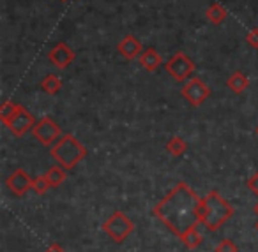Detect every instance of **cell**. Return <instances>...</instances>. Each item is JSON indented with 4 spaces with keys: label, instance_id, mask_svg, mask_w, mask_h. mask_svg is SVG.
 <instances>
[{
    "label": "cell",
    "instance_id": "27",
    "mask_svg": "<svg viewBox=\"0 0 258 252\" xmlns=\"http://www.w3.org/2000/svg\"><path fill=\"white\" fill-rule=\"evenodd\" d=\"M60 2H68V0H60Z\"/></svg>",
    "mask_w": 258,
    "mask_h": 252
},
{
    "label": "cell",
    "instance_id": "11",
    "mask_svg": "<svg viewBox=\"0 0 258 252\" xmlns=\"http://www.w3.org/2000/svg\"><path fill=\"white\" fill-rule=\"evenodd\" d=\"M117 50L125 60H133V58H138L142 55V43L135 36H125L117 44Z\"/></svg>",
    "mask_w": 258,
    "mask_h": 252
},
{
    "label": "cell",
    "instance_id": "5",
    "mask_svg": "<svg viewBox=\"0 0 258 252\" xmlns=\"http://www.w3.org/2000/svg\"><path fill=\"white\" fill-rule=\"evenodd\" d=\"M165 69L175 81H186V79L193 78L195 74V62L187 57L182 51H177L175 55L168 58L165 62Z\"/></svg>",
    "mask_w": 258,
    "mask_h": 252
},
{
    "label": "cell",
    "instance_id": "1",
    "mask_svg": "<svg viewBox=\"0 0 258 252\" xmlns=\"http://www.w3.org/2000/svg\"><path fill=\"white\" fill-rule=\"evenodd\" d=\"M200 201L202 198H198V194L186 182H179L154 206L152 213L175 236L180 238L191 227L200 226Z\"/></svg>",
    "mask_w": 258,
    "mask_h": 252
},
{
    "label": "cell",
    "instance_id": "4",
    "mask_svg": "<svg viewBox=\"0 0 258 252\" xmlns=\"http://www.w3.org/2000/svg\"><path fill=\"white\" fill-rule=\"evenodd\" d=\"M101 229H103L113 241L122 243V241L135 231V222L129 219L124 212L117 210V212H113L106 220H104Z\"/></svg>",
    "mask_w": 258,
    "mask_h": 252
},
{
    "label": "cell",
    "instance_id": "20",
    "mask_svg": "<svg viewBox=\"0 0 258 252\" xmlns=\"http://www.w3.org/2000/svg\"><path fill=\"white\" fill-rule=\"evenodd\" d=\"M51 187V184L48 182L46 175H39V177L34 178V184H32V189L36 191V194H46L48 189Z\"/></svg>",
    "mask_w": 258,
    "mask_h": 252
},
{
    "label": "cell",
    "instance_id": "24",
    "mask_svg": "<svg viewBox=\"0 0 258 252\" xmlns=\"http://www.w3.org/2000/svg\"><path fill=\"white\" fill-rule=\"evenodd\" d=\"M46 252H66L64 247H62L60 243H57V241H53V243H50L46 247Z\"/></svg>",
    "mask_w": 258,
    "mask_h": 252
},
{
    "label": "cell",
    "instance_id": "17",
    "mask_svg": "<svg viewBox=\"0 0 258 252\" xmlns=\"http://www.w3.org/2000/svg\"><path fill=\"white\" fill-rule=\"evenodd\" d=\"M187 150V143L184 141L180 136H172L170 138V141L166 143V152L170 153V155L173 157H180L184 155V152Z\"/></svg>",
    "mask_w": 258,
    "mask_h": 252
},
{
    "label": "cell",
    "instance_id": "8",
    "mask_svg": "<svg viewBox=\"0 0 258 252\" xmlns=\"http://www.w3.org/2000/svg\"><path fill=\"white\" fill-rule=\"evenodd\" d=\"M6 125H8L9 131H11L13 134L18 136V138H22L25 132H29L34 129V125H36V118H34L32 113H29L27 108L22 106L18 113H16Z\"/></svg>",
    "mask_w": 258,
    "mask_h": 252
},
{
    "label": "cell",
    "instance_id": "26",
    "mask_svg": "<svg viewBox=\"0 0 258 252\" xmlns=\"http://www.w3.org/2000/svg\"><path fill=\"white\" fill-rule=\"evenodd\" d=\"M254 226H256V229H258V222H256V224H254Z\"/></svg>",
    "mask_w": 258,
    "mask_h": 252
},
{
    "label": "cell",
    "instance_id": "7",
    "mask_svg": "<svg viewBox=\"0 0 258 252\" xmlns=\"http://www.w3.org/2000/svg\"><path fill=\"white\" fill-rule=\"evenodd\" d=\"M180 96H182L191 106L198 108L211 97V89L205 85L204 79L195 78L193 76V78H189L184 83V87L180 89Z\"/></svg>",
    "mask_w": 258,
    "mask_h": 252
},
{
    "label": "cell",
    "instance_id": "18",
    "mask_svg": "<svg viewBox=\"0 0 258 252\" xmlns=\"http://www.w3.org/2000/svg\"><path fill=\"white\" fill-rule=\"evenodd\" d=\"M205 16H207L209 22L214 23V25H221V23L226 20V11L219 4H212L211 8L207 9Z\"/></svg>",
    "mask_w": 258,
    "mask_h": 252
},
{
    "label": "cell",
    "instance_id": "10",
    "mask_svg": "<svg viewBox=\"0 0 258 252\" xmlns=\"http://www.w3.org/2000/svg\"><path fill=\"white\" fill-rule=\"evenodd\" d=\"M75 51L68 46L66 43H57L50 51H48V60L55 65L57 69H66L68 65L73 64L75 60Z\"/></svg>",
    "mask_w": 258,
    "mask_h": 252
},
{
    "label": "cell",
    "instance_id": "3",
    "mask_svg": "<svg viewBox=\"0 0 258 252\" xmlns=\"http://www.w3.org/2000/svg\"><path fill=\"white\" fill-rule=\"evenodd\" d=\"M50 155L66 170H73L87 157V148L73 134H64L53 146H50Z\"/></svg>",
    "mask_w": 258,
    "mask_h": 252
},
{
    "label": "cell",
    "instance_id": "12",
    "mask_svg": "<svg viewBox=\"0 0 258 252\" xmlns=\"http://www.w3.org/2000/svg\"><path fill=\"white\" fill-rule=\"evenodd\" d=\"M138 62L147 72H154L163 65V57L154 48H147V50L142 51V55L138 57Z\"/></svg>",
    "mask_w": 258,
    "mask_h": 252
},
{
    "label": "cell",
    "instance_id": "23",
    "mask_svg": "<svg viewBox=\"0 0 258 252\" xmlns=\"http://www.w3.org/2000/svg\"><path fill=\"white\" fill-rule=\"evenodd\" d=\"M247 189H249L253 194L258 196V171H254V173L247 178Z\"/></svg>",
    "mask_w": 258,
    "mask_h": 252
},
{
    "label": "cell",
    "instance_id": "28",
    "mask_svg": "<svg viewBox=\"0 0 258 252\" xmlns=\"http://www.w3.org/2000/svg\"><path fill=\"white\" fill-rule=\"evenodd\" d=\"M256 136H258V127H256Z\"/></svg>",
    "mask_w": 258,
    "mask_h": 252
},
{
    "label": "cell",
    "instance_id": "13",
    "mask_svg": "<svg viewBox=\"0 0 258 252\" xmlns=\"http://www.w3.org/2000/svg\"><path fill=\"white\" fill-rule=\"evenodd\" d=\"M226 85H228V89L232 90L233 94H242L244 90H247V87H249V78H247L244 72L235 71L230 74Z\"/></svg>",
    "mask_w": 258,
    "mask_h": 252
},
{
    "label": "cell",
    "instance_id": "6",
    "mask_svg": "<svg viewBox=\"0 0 258 252\" xmlns=\"http://www.w3.org/2000/svg\"><path fill=\"white\" fill-rule=\"evenodd\" d=\"M32 134L43 146H53L62 138V131L58 124L51 120L50 117H43L41 120H37L32 129Z\"/></svg>",
    "mask_w": 258,
    "mask_h": 252
},
{
    "label": "cell",
    "instance_id": "9",
    "mask_svg": "<svg viewBox=\"0 0 258 252\" xmlns=\"http://www.w3.org/2000/svg\"><path fill=\"white\" fill-rule=\"evenodd\" d=\"M32 184H34V178H30L27 175V171L22 170V167L9 175L8 180H6V185L9 187V191L15 196H18V198H23L29 192V189H32Z\"/></svg>",
    "mask_w": 258,
    "mask_h": 252
},
{
    "label": "cell",
    "instance_id": "15",
    "mask_svg": "<svg viewBox=\"0 0 258 252\" xmlns=\"http://www.w3.org/2000/svg\"><path fill=\"white\" fill-rule=\"evenodd\" d=\"M200 226H202V224H200ZM179 240L182 241L187 248H197V247H200L202 241H204V234L198 231V226H195V227H191L187 233H184Z\"/></svg>",
    "mask_w": 258,
    "mask_h": 252
},
{
    "label": "cell",
    "instance_id": "14",
    "mask_svg": "<svg viewBox=\"0 0 258 252\" xmlns=\"http://www.w3.org/2000/svg\"><path fill=\"white\" fill-rule=\"evenodd\" d=\"M60 89H62V79L57 74H46L41 79V90L46 92L48 96H55V94L60 92Z\"/></svg>",
    "mask_w": 258,
    "mask_h": 252
},
{
    "label": "cell",
    "instance_id": "21",
    "mask_svg": "<svg viewBox=\"0 0 258 252\" xmlns=\"http://www.w3.org/2000/svg\"><path fill=\"white\" fill-rule=\"evenodd\" d=\"M214 252H239V247H237L233 240H230V238H225V240H221L218 245H216Z\"/></svg>",
    "mask_w": 258,
    "mask_h": 252
},
{
    "label": "cell",
    "instance_id": "19",
    "mask_svg": "<svg viewBox=\"0 0 258 252\" xmlns=\"http://www.w3.org/2000/svg\"><path fill=\"white\" fill-rule=\"evenodd\" d=\"M20 108H22V104H16V103H13V101H6V103L0 106V120L4 122V124H8V122L18 113Z\"/></svg>",
    "mask_w": 258,
    "mask_h": 252
},
{
    "label": "cell",
    "instance_id": "22",
    "mask_svg": "<svg viewBox=\"0 0 258 252\" xmlns=\"http://www.w3.org/2000/svg\"><path fill=\"white\" fill-rule=\"evenodd\" d=\"M246 43L249 44L251 48H254V50H258V29L254 27V29H251L249 32H247L246 36Z\"/></svg>",
    "mask_w": 258,
    "mask_h": 252
},
{
    "label": "cell",
    "instance_id": "16",
    "mask_svg": "<svg viewBox=\"0 0 258 252\" xmlns=\"http://www.w3.org/2000/svg\"><path fill=\"white\" fill-rule=\"evenodd\" d=\"M46 178H48V182L51 184V187H58V185L64 184L66 178H68L66 167L60 166V164H57V166H51L50 170L46 171Z\"/></svg>",
    "mask_w": 258,
    "mask_h": 252
},
{
    "label": "cell",
    "instance_id": "25",
    "mask_svg": "<svg viewBox=\"0 0 258 252\" xmlns=\"http://www.w3.org/2000/svg\"><path fill=\"white\" fill-rule=\"evenodd\" d=\"M254 213H256V215H258V205L254 206Z\"/></svg>",
    "mask_w": 258,
    "mask_h": 252
},
{
    "label": "cell",
    "instance_id": "2",
    "mask_svg": "<svg viewBox=\"0 0 258 252\" xmlns=\"http://www.w3.org/2000/svg\"><path fill=\"white\" fill-rule=\"evenodd\" d=\"M235 213V208L219 194L218 191H211L200 201V224L207 231H218L226 220H230Z\"/></svg>",
    "mask_w": 258,
    "mask_h": 252
}]
</instances>
